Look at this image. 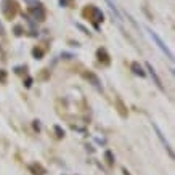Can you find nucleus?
<instances>
[{
	"instance_id": "1",
	"label": "nucleus",
	"mask_w": 175,
	"mask_h": 175,
	"mask_svg": "<svg viewBox=\"0 0 175 175\" xmlns=\"http://www.w3.org/2000/svg\"><path fill=\"white\" fill-rule=\"evenodd\" d=\"M146 31H148V34H149V37H151V39H153L154 42H156V45H157V47H159V48H161V51H162V53L166 55L167 58H169V60H172V58H174L172 51H170V50H169V47H167L166 43L162 42V39H161V37L157 36V34L154 32L153 29H149V27H146Z\"/></svg>"
},
{
	"instance_id": "2",
	"label": "nucleus",
	"mask_w": 175,
	"mask_h": 175,
	"mask_svg": "<svg viewBox=\"0 0 175 175\" xmlns=\"http://www.w3.org/2000/svg\"><path fill=\"white\" fill-rule=\"evenodd\" d=\"M146 68H148V71H149L151 77L154 79V84H156V85H157V87H159V88H162V84H161V79L157 77V74H156V71L153 69V66H151V64L148 63V64H146Z\"/></svg>"
}]
</instances>
